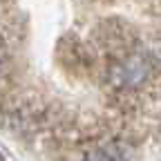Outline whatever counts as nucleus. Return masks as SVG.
<instances>
[{
  "mask_svg": "<svg viewBox=\"0 0 161 161\" xmlns=\"http://www.w3.org/2000/svg\"><path fill=\"white\" fill-rule=\"evenodd\" d=\"M152 58H157V60H161V43H157V45L152 47Z\"/></svg>",
  "mask_w": 161,
  "mask_h": 161,
  "instance_id": "obj_3",
  "label": "nucleus"
},
{
  "mask_svg": "<svg viewBox=\"0 0 161 161\" xmlns=\"http://www.w3.org/2000/svg\"><path fill=\"white\" fill-rule=\"evenodd\" d=\"M148 72H150V58L130 54L123 60H119L110 74L119 87H136L148 78Z\"/></svg>",
  "mask_w": 161,
  "mask_h": 161,
  "instance_id": "obj_1",
  "label": "nucleus"
},
{
  "mask_svg": "<svg viewBox=\"0 0 161 161\" xmlns=\"http://www.w3.org/2000/svg\"><path fill=\"white\" fill-rule=\"evenodd\" d=\"M0 161H3V157H0Z\"/></svg>",
  "mask_w": 161,
  "mask_h": 161,
  "instance_id": "obj_4",
  "label": "nucleus"
},
{
  "mask_svg": "<svg viewBox=\"0 0 161 161\" xmlns=\"http://www.w3.org/2000/svg\"><path fill=\"white\" fill-rule=\"evenodd\" d=\"M85 161H116V157H112V154H110V152H105V150H96V152L87 154V157H85Z\"/></svg>",
  "mask_w": 161,
  "mask_h": 161,
  "instance_id": "obj_2",
  "label": "nucleus"
}]
</instances>
